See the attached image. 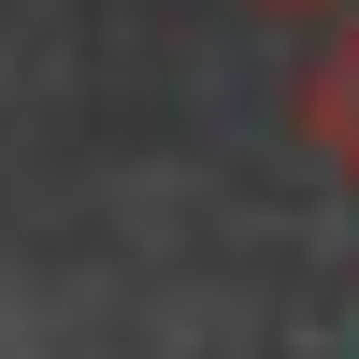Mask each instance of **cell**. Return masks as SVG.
Instances as JSON below:
<instances>
[{
	"instance_id": "1",
	"label": "cell",
	"mask_w": 359,
	"mask_h": 359,
	"mask_svg": "<svg viewBox=\"0 0 359 359\" xmlns=\"http://www.w3.org/2000/svg\"><path fill=\"white\" fill-rule=\"evenodd\" d=\"M302 144L359 172V29H345L331 57H316V72H302Z\"/></svg>"
}]
</instances>
